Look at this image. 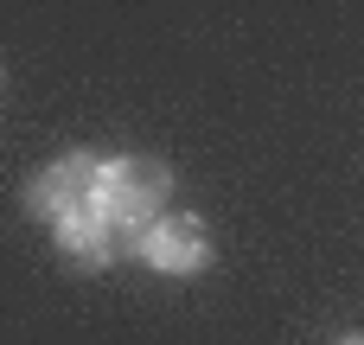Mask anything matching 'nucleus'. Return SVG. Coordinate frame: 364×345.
Returning <instances> with one entry per match:
<instances>
[{
    "mask_svg": "<svg viewBox=\"0 0 364 345\" xmlns=\"http://www.w3.org/2000/svg\"><path fill=\"white\" fill-rule=\"evenodd\" d=\"M96 192H102V166H96L90 154H64V160L38 166V173L26 179V211L58 230V224L96 211Z\"/></svg>",
    "mask_w": 364,
    "mask_h": 345,
    "instance_id": "1",
    "label": "nucleus"
},
{
    "mask_svg": "<svg viewBox=\"0 0 364 345\" xmlns=\"http://www.w3.org/2000/svg\"><path fill=\"white\" fill-rule=\"evenodd\" d=\"M166 192H173L166 160H154V154H128V160H115V166L102 173L96 211H102L109 224H147V218H160Z\"/></svg>",
    "mask_w": 364,
    "mask_h": 345,
    "instance_id": "2",
    "label": "nucleus"
},
{
    "mask_svg": "<svg viewBox=\"0 0 364 345\" xmlns=\"http://www.w3.org/2000/svg\"><path fill=\"white\" fill-rule=\"evenodd\" d=\"M128 250H134L147 269H160V275H192V269L211 262V230H205L198 218L173 211V218H147Z\"/></svg>",
    "mask_w": 364,
    "mask_h": 345,
    "instance_id": "3",
    "label": "nucleus"
},
{
    "mask_svg": "<svg viewBox=\"0 0 364 345\" xmlns=\"http://www.w3.org/2000/svg\"><path fill=\"white\" fill-rule=\"evenodd\" d=\"M58 250H64L70 269H102V262L122 250V237H115V224H109L102 211H83V218L58 224Z\"/></svg>",
    "mask_w": 364,
    "mask_h": 345,
    "instance_id": "4",
    "label": "nucleus"
},
{
    "mask_svg": "<svg viewBox=\"0 0 364 345\" xmlns=\"http://www.w3.org/2000/svg\"><path fill=\"white\" fill-rule=\"evenodd\" d=\"M339 345H364V339H339Z\"/></svg>",
    "mask_w": 364,
    "mask_h": 345,
    "instance_id": "5",
    "label": "nucleus"
}]
</instances>
